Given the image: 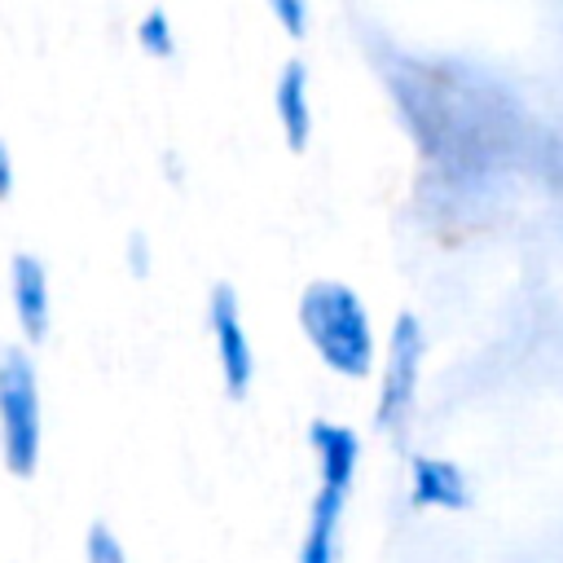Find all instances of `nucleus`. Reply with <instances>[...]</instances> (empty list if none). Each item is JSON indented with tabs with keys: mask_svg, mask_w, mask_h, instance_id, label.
I'll use <instances>...</instances> for the list:
<instances>
[{
	"mask_svg": "<svg viewBox=\"0 0 563 563\" xmlns=\"http://www.w3.org/2000/svg\"><path fill=\"white\" fill-rule=\"evenodd\" d=\"M409 501L431 506V510H466L471 506V484L457 462L449 457H409Z\"/></svg>",
	"mask_w": 563,
	"mask_h": 563,
	"instance_id": "0eeeda50",
	"label": "nucleus"
},
{
	"mask_svg": "<svg viewBox=\"0 0 563 563\" xmlns=\"http://www.w3.org/2000/svg\"><path fill=\"white\" fill-rule=\"evenodd\" d=\"M207 330H211V347H216L229 400H246V391L255 383V352H251V334H246L242 299H238L233 282H216L211 286V295H207Z\"/></svg>",
	"mask_w": 563,
	"mask_h": 563,
	"instance_id": "20e7f679",
	"label": "nucleus"
},
{
	"mask_svg": "<svg viewBox=\"0 0 563 563\" xmlns=\"http://www.w3.org/2000/svg\"><path fill=\"white\" fill-rule=\"evenodd\" d=\"M40 378L35 361L18 343H0V462L13 479H31L40 466Z\"/></svg>",
	"mask_w": 563,
	"mask_h": 563,
	"instance_id": "f03ea898",
	"label": "nucleus"
},
{
	"mask_svg": "<svg viewBox=\"0 0 563 563\" xmlns=\"http://www.w3.org/2000/svg\"><path fill=\"white\" fill-rule=\"evenodd\" d=\"M308 444H312V457H317V484L352 488L356 462H361V435L343 422L312 418L308 422Z\"/></svg>",
	"mask_w": 563,
	"mask_h": 563,
	"instance_id": "6e6552de",
	"label": "nucleus"
},
{
	"mask_svg": "<svg viewBox=\"0 0 563 563\" xmlns=\"http://www.w3.org/2000/svg\"><path fill=\"white\" fill-rule=\"evenodd\" d=\"M268 13L282 22V31L290 40H303L308 35V4L303 0H268Z\"/></svg>",
	"mask_w": 563,
	"mask_h": 563,
	"instance_id": "f8f14e48",
	"label": "nucleus"
},
{
	"mask_svg": "<svg viewBox=\"0 0 563 563\" xmlns=\"http://www.w3.org/2000/svg\"><path fill=\"white\" fill-rule=\"evenodd\" d=\"M13 198V158H9V145L0 136V202Z\"/></svg>",
	"mask_w": 563,
	"mask_h": 563,
	"instance_id": "4468645a",
	"label": "nucleus"
},
{
	"mask_svg": "<svg viewBox=\"0 0 563 563\" xmlns=\"http://www.w3.org/2000/svg\"><path fill=\"white\" fill-rule=\"evenodd\" d=\"M299 330L339 378H369L374 369V325L361 295L347 282L317 277L299 290Z\"/></svg>",
	"mask_w": 563,
	"mask_h": 563,
	"instance_id": "f257e3e1",
	"label": "nucleus"
},
{
	"mask_svg": "<svg viewBox=\"0 0 563 563\" xmlns=\"http://www.w3.org/2000/svg\"><path fill=\"white\" fill-rule=\"evenodd\" d=\"M9 286H13V312H18V325H22V339L31 347H40L48 339V325H53V308H48V268L40 255L31 251H18L9 260Z\"/></svg>",
	"mask_w": 563,
	"mask_h": 563,
	"instance_id": "39448f33",
	"label": "nucleus"
},
{
	"mask_svg": "<svg viewBox=\"0 0 563 563\" xmlns=\"http://www.w3.org/2000/svg\"><path fill=\"white\" fill-rule=\"evenodd\" d=\"M273 114L282 123V141L290 154L308 150L312 136V106H308V66L303 57H286L273 79Z\"/></svg>",
	"mask_w": 563,
	"mask_h": 563,
	"instance_id": "423d86ee",
	"label": "nucleus"
},
{
	"mask_svg": "<svg viewBox=\"0 0 563 563\" xmlns=\"http://www.w3.org/2000/svg\"><path fill=\"white\" fill-rule=\"evenodd\" d=\"M422 352H427L422 321L413 312H396L391 334H387L378 400H374V427L378 431H400L405 427V418L413 409V396H418V378H422Z\"/></svg>",
	"mask_w": 563,
	"mask_h": 563,
	"instance_id": "7ed1b4c3",
	"label": "nucleus"
},
{
	"mask_svg": "<svg viewBox=\"0 0 563 563\" xmlns=\"http://www.w3.org/2000/svg\"><path fill=\"white\" fill-rule=\"evenodd\" d=\"M136 48L154 62H172L176 57V31H172V18L167 9H145L141 22H136Z\"/></svg>",
	"mask_w": 563,
	"mask_h": 563,
	"instance_id": "9d476101",
	"label": "nucleus"
},
{
	"mask_svg": "<svg viewBox=\"0 0 563 563\" xmlns=\"http://www.w3.org/2000/svg\"><path fill=\"white\" fill-rule=\"evenodd\" d=\"M352 488L339 484H317L312 506H308V528L299 541V563H334L339 559V528H343V506Z\"/></svg>",
	"mask_w": 563,
	"mask_h": 563,
	"instance_id": "1a4fd4ad",
	"label": "nucleus"
},
{
	"mask_svg": "<svg viewBox=\"0 0 563 563\" xmlns=\"http://www.w3.org/2000/svg\"><path fill=\"white\" fill-rule=\"evenodd\" d=\"M128 273L132 277H145L150 273V242H145V233H128Z\"/></svg>",
	"mask_w": 563,
	"mask_h": 563,
	"instance_id": "ddd939ff",
	"label": "nucleus"
},
{
	"mask_svg": "<svg viewBox=\"0 0 563 563\" xmlns=\"http://www.w3.org/2000/svg\"><path fill=\"white\" fill-rule=\"evenodd\" d=\"M84 563H128L123 541L114 537V528L106 519H92L84 532Z\"/></svg>",
	"mask_w": 563,
	"mask_h": 563,
	"instance_id": "9b49d317",
	"label": "nucleus"
}]
</instances>
